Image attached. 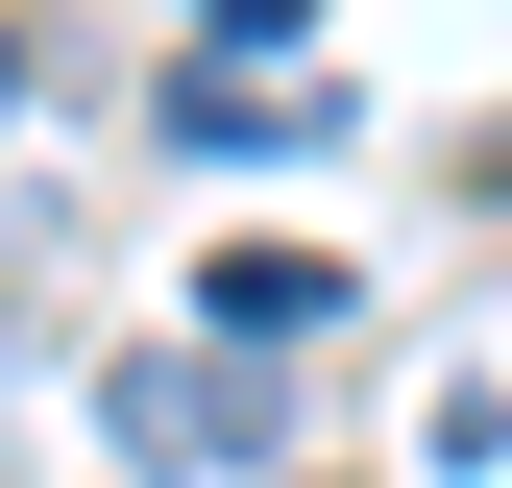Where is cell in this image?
Returning <instances> with one entry per match:
<instances>
[{
	"label": "cell",
	"instance_id": "4",
	"mask_svg": "<svg viewBox=\"0 0 512 488\" xmlns=\"http://www.w3.org/2000/svg\"><path fill=\"white\" fill-rule=\"evenodd\" d=\"M0 98H25V49H0Z\"/></svg>",
	"mask_w": 512,
	"mask_h": 488
},
{
	"label": "cell",
	"instance_id": "3",
	"mask_svg": "<svg viewBox=\"0 0 512 488\" xmlns=\"http://www.w3.org/2000/svg\"><path fill=\"white\" fill-rule=\"evenodd\" d=\"M171 25H220V49H293V25H317V0H171Z\"/></svg>",
	"mask_w": 512,
	"mask_h": 488
},
{
	"label": "cell",
	"instance_id": "2",
	"mask_svg": "<svg viewBox=\"0 0 512 488\" xmlns=\"http://www.w3.org/2000/svg\"><path fill=\"white\" fill-rule=\"evenodd\" d=\"M317 318H342V269H317V244H220V293H196V342H244V366L317 342Z\"/></svg>",
	"mask_w": 512,
	"mask_h": 488
},
{
	"label": "cell",
	"instance_id": "1",
	"mask_svg": "<svg viewBox=\"0 0 512 488\" xmlns=\"http://www.w3.org/2000/svg\"><path fill=\"white\" fill-rule=\"evenodd\" d=\"M98 440L147 488H244V464H293V391L244 342H147V366H98Z\"/></svg>",
	"mask_w": 512,
	"mask_h": 488
}]
</instances>
